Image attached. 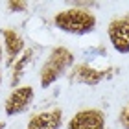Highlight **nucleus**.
<instances>
[{"label": "nucleus", "instance_id": "9d476101", "mask_svg": "<svg viewBox=\"0 0 129 129\" xmlns=\"http://www.w3.org/2000/svg\"><path fill=\"white\" fill-rule=\"evenodd\" d=\"M28 8L26 2H9V9L11 11H24Z\"/></svg>", "mask_w": 129, "mask_h": 129}, {"label": "nucleus", "instance_id": "39448f33", "mask_svg": "<svg viewBox=\"0 0 129 129\" xmlns=\"http://www.w3.org/2000/svg\"><path fill=\"white\" fill-rule=\"evenodd\" d=\"M33 100V89L31 87H20V89H15L6 100V114H17L22 113L30 102Z\"/></svg>", "mask_w": 129, "mask_h": 129}, {"label": "nucleus", "instance_id": "f03ea898", "mask_svg": "<svg viewBox=\"0 0 129 129\" xmlns=\"http://www.w3.org/2000/svg\"><path fill=\"white\" fill-rule=\"evenodd\" d=\"M72 63H74L72 52H68L67 48H63V46L55 48L50 54L48 61L43 64V70H41V85H43L44 89L50 87L55 79H59L61 76L67 72V68Z\"/></svg>", "mask_w": 129, "mask_h": 129}, {"label": "nucleus", "instance_id": "0eeeda50", "mask_svg": "<svg viewBox=\"0 0 129 129\" xmlns=\"http://www.w3.org/2000/svg\"><path fill=\"white\" fill-rule=\"evenodd\" d=\"M74 78L79 81V83H85V85H96L102 81V78L105 76L103 70H94L90 67H87V64H79L78 68L74 70Z\"/></svg>", "mask_w": 129, "mask_h": 129}, {"label": "nucleus", "instance_id": "4468645a", "mask_svg": "<svg viewBox=\"0 0 129 129\" xmlns=\"http://www.w3.org/2000/svg\"><path fill=\"white\" fill-rule=\"evenodd\" d=\"M0 83H2V74H0Z\"/></svg>", "mask_w": 129, "mask_h": 129}, {"label": "nucleus", "instance_id": "ddd939ff", "mask_svg": "<svg viewBox=\"0 0 129 129\" xmlns=\"http://www.w3.org/2000/svg\"><path fill=\"white\" fill-rule=\"evenodd\" d=\"M0 59H2V46H0Z\"/></svg>", "mask_w": 129, "mask_h": 129}, {"label": "nucleus", "instance_id": "1a4fd4ad", "mask_svg": "<svg viewBox=\"0 0 129 129\" xmlns=\"http://www.w3.org/2000/svg\"><path fill=\"white\" fill-rule=\"evenodd\" d=\"M31 57H33V50H26L24 52V55L20 57L19 61L15 63V67H13V85L17 83V79L22 76V70L26 68V64L31 61Z\"/></svg>", "mask_w": 129, "mask_h": 129}, {"label": "nucleus", "instance_id": "20e7f679", "mask_svg": "<svg viewBox=\"0 0 129 129\" xmlns=\"http://www.w3.org/2000/svg\"><path fill=\"white\" fill-rule=\"evenodd\" d=\"M68 129H105V116L98 109H85L72 116Z\"/></svg>", "mask_w": 129, "mask_h": 129}, {"label": "nucleus", "instance_id": "6e6552de", "mask_svg": "<svg viewBox=\"0 0 129 129\" xmlns=\"http://www.w3.org/2000/svg\"><path fill=\"white\" fill-rule=\"evenodd\" d=\"M4 41H6V52H8V55H9V61H13L15 57L24 50V41L13 30H4Z\"/></svg>", "mask_w": 129, "mask_h": 129}, {"label": "nucleus", "instance_id": "9b49d317", "mask_svg": "<svg viewBox=\"0 0 129 129\" xmlns=\"http://www.w3.org/2000/svg\"><path fill=\"white\" fill-rule=\"evenodd\" d=\"M125 125H127V127H129V109H127V111H125Z\"/></svg>", "mask_w": 129, "mask_h": 129}, {"label": "nucleus", "instance_id": "f8f14e48", "mask_svg": "<svg viewBox=\"0 0 129 129\" xmlns=\"http://www.w3.org/2000/svg\"><path fill=\"white\" fill-rule=\"evenodd\" d=\"M4 127H6V125H4V124H2V122H0V129H4Z\"/></svg>", "mask_w": 129, "mask_h": 129}, {"label": "nucleus", "instance_id": "423d86ee", "mask_svg": "<svg viewBox=\"0 0 129 129\" xmlns=\"http://www.w3.org/2000/svg\"><path fill=\"white\" fill-rule=\"evenodd\" d=\"M61 120H63L61 109L44 111V113H37L35 116H31L26 129H59Z\"/></svg>", "mask_w": 129, "mask_h": 129}, {"label": "nucleus", "instance_id": "7ed1b4c3", "mask_svg": "<svg viewBox=\"0 0 129 129\" xmlns=\"http://www.w3.org/2000/svg\"><path fill=\"white\" fill-rule=\"evenodd\" d=\"M109 39L116 52L120 54L129 52V15L122 19H114L109 24Z\"/></svg>", "mask_w": 129, "mask_h": 129}, {"label": "nucleus", "instance_id": "f257e3e1", "mask_svg": "<svg viewBox=\"0 0 129 129\" xmlns=\"http://www.w3.org/2000/svg\"><path fill=\"white\" fill-rule=\"evenodd\" d=\"M54 22L61 31L74 33V35H83V33H89V31L94 30L96 17L87 9L74 8V9L59 11V13L55 15Z\"/></svg>", "mask_w": 129, "mask_h": 129}]
</instances>
